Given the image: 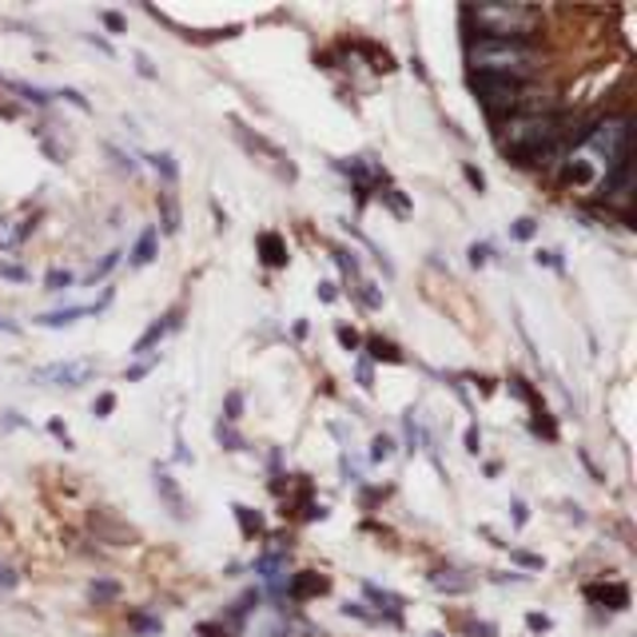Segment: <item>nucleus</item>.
<instances>
[{"label":"nucleus","instance_id":"c9c22d12","mask_svg":"<svg viewBox=\"0 0 637 637\" xmlns=\"http://www.w3.org/2000/svg\"><path fill=\"white\" fill-rule=\"evenodd\" d=\"M334 334H339V343H343L347 351H363V334H359L355 327H339Z\"/></svg>","mask_w":637,"mask_h":637},{"label":"nucleus","instance_id":"f3484780","mask_svg":"<svg viewBox=\"0 0 637 637\" xmlns=\"http://www.w3.org/2000/svg\"><path fill=\"white\" fill-rule=\"evenodd\" d=\"M363 347L371 351V359H375V363H407V355H403L395 343H387V339H366Z\"/></svg>","mask_w":637,"mask_h":637},{"label":"nucleus","instance_id":"2f4dec72","mask_svg":"<svg viewBox=\"0 0 637 637\" xmlns=\"http://www.w3.org/2000/svg\"><path fill=\"white\" fill-rule=\"evenodd\" d=\"M334 260H339V267H343L347 275H355V279H359V255H355V251L334 248Z\"/></svg>","mask_w":637,"mask_h":637},{"label":"nucleus","instance_id":"5701e85b","mask_svg":"<svg viewBox=\"0 0 637 637\" xmlns=\"http://www.w3.org/2000/svg\"><path fill=\"white\" fill-rule=\"evenodd\" d=\"M231 510H235V518H240V526H243V534H263L267 530V526H263V514H255L251 510V506H231Z\"/></svg>","mask_w":637,"mask_h":637},{"label":"nucleus","instance_id":"ddd939ff","mask_svg":"<svg viewBox=\"0 0 637 637\" xmlns=\"http://www.w3.org/2000/svg\"><path fill=\"white\" fill-rule=\"evenodd\" d=\"M156 248H160V231L156 228H144V231H140L136 248L128 251V267H147V263L156 260Z\"/></svg>","mask_w":637,"mask_h":637},{"label":"nucleus","instance_id":"58836bf2","mask_svg":"<svg viewBox=\"0 0 637 637\" xmlns=\"http://www.w3.org/2000/svg\"><path fill=\"white\" fill-rule=\"evenodd\" d=\"M160 363V355H147L144 359V363H136V366H128V371H124V383H136V378H144L147 375V371H152V366H156Z\"/></svg>","mask_w":637,"mask_h":637},{"label":"nucleus","instance_id":"dca6fc26","mask_svg":"<svg viewBox=\"0 0 637 637\" xmlns=\"http://www.w3.org/2000/svg\"><path fill=\"white\" fill-rule=\"evenodd\" d=\"M585 597H590V602H609V609H626L629 606V590L622 582H614V585H585Z\"/></svg>","mask_w":637,"mask_h":637},{"label":"nucleus","instance_id":"f704fd0d","mask_svg":"<svg viewBox=\"0 0 637 637\" xmlns=\"http://www.w3.org/2000/svg\"><path fill=\"white\" fill-rule=\"evenodd\" d=\"M466 255H471V267H486V263H491V255H494V248H491V243H471V251H466Z\"/></svg>","mask_w":637,"mask_h":637},{"label":"nucleus","instance_id":"4be33fe9","mask_svg":"<svg viewBox=\"0 0 637 637\" xmlns=\"http://www.w3.org/2000/svg\"><path fill=\"white\" fill-rule=\"evenodd\" d=\"M216 439H220V447L223 450H248V442H243V435L235 427H231V422H216Z\"/></svg>","mask_w":637,"mask_h":637},{"label":"nucleus","instance_id":"9b49d317","mask_svg":"<svg viewBox=\"0 0 637 637\" xmlns=\"http://www.w3.org/2000/svg\"><path fill=\"white\" fill-rule=\"evenodd\" d=\"M176 327H179V307H176V311H167L164 319H156V323H152L144 334H140L136 347H132V355H152V347L164 343V339H167L172 331H176Z\"/></svg>","mask_w":637,"mask_h":637},{"label":"nucleus","instance_id":"bb28decb","mask_svg":"<svg viewBox=\"0 0 637 637\" xmlns=\"http://www.w3.org/2000/svg\"><path fill=\"white\" fill-rule=\"evenodd\" d=\"M371 459L375 462L395 459V439H391V435H375V442H371Z\"/></svg>","mask_w":637,"mask_h":637},{"label":"nucleus","instance_id":"a878e982","mask_svg":"<svg viewBox=\"0 0 637 637\" xmlns=\"http://www.w3.org/2000/svg\"><path fill=\"white\" fill-rule=\"evenodd\" d=\"M240 415H243V391H231L228 398H223V422H240Z\"/></svg>","mask_w":637,"mask_h":637},{"label":"nucleus","instance_id":"37998d69","mask_svg":"<svg viewBox=\"0 0 637 637\" xmlns=\"http://www.w3.org/2000/svg\"><path fill=\"white\" fill-rule=\"evenodd\" d=\"M108 156L116 160V167H128V172H140V164L132 156H124V152H120V147L116 144H108Z\"/></svg>","mask_w":637,"mask_h":637},{"label":"nucleus","instance_id":"c756f323","mask_svg":"<svg viewBox=\"0 0 637 637\" xmlns=\"http://www.w3.org/2000/svg\"><path fill=\"white\" fill-rule=\"evenodd\" d=\"M128 622H132V629H136V634H160V629H164V622H160V617H147V614H132Z\"/></svg>","mask_w":637,"mask_h":637},{"label":"nucleus","instance_id":"473e14b6","mask_svg":"<svg viewBox=\"0 0 637 637\" xmlns=\"http://www.w3.org/2000/svg\"><path fill=\"white\" fill-rule=\"evenodd\" d=\"M48 435H53V439L61 442L64 450H73V447H76V442H73V435H68V427H64L61 418H48Z\"/></svg>","mask_w":637,"mask_h":637},{"label":"nucleus","instance_id":"9d476101","mask_svg":"<svg viewBox=\"0 0 637 637\" xmlns=\"http://www.w3.org/2000/svg\"><path fill=\"white\" fill-rule=\"evenodd\" d=\"M152 482H156V494L164 498V506L172 510V518H176V523H184V518H188V502H184L179 482L172 479L167 471H160V466H156V479H152Z\"/></svg>","mask_w":637,"mask_h":637},{"label":"nucleus","instance_id":"de8ad7c7","mask_svg":"<svg viewBox=\"0 0 637 637\" xmlns=\"http://www.w3.org/2000/svg\"><path fill=\"white\" fill-rule=\"evenodd\" d=\"M526 626H530L534 634H546V629H550V617L546 614H526Z\"/></svg>","mask_w":637,"mask_h":637},{"label":"nucleus","instance_id":"864d4df0","mask_svg":"<svg viewBox=\"0 0 637 637\" xmlns=\"http://www.w3.org/2000/svg\"><path fill=\"white\" fill-rule=\"evenodd\" d=\"M136 68H140V76H147V80H152V76H156V68H152V64H147V56H144V53H136Z\"/></svg>","mask_w":637,"mask_h":637},{"label":"nucleus","instance_id":"6e6d98bb","mask_svg":"<svg viewBox=\"0 0 637 637\" xmlns=\"http://www.w3.org/2000/svg\"><path fill=\"white\" fill-rule=\"evenodd\" d=\"M430 637H439V634H430Z\"/></svg>","mask_w":637,"mask_h":637},{"label":"nucleus","instance_id":"ea45409f","mask_svg":"<svg viewBox=\"0 0 637 637\" xmlns=\"http://www.w3.org/2000/svg\"><path fill=\"white\" fill-rule=\"evenodd\" d=\"M355 375H359V387H375V366H371V359H359L355 363Z\"/></svg>","mask_w":637,"mask_h":637},{"label":"nucleus","instance_id":"4468645a","mask_svg":"<svg viewBox=\"0 0 637 637\" xmlns=\"http://www.w3.org/2000/svg\"><path fill=\"white\" fill-rule=\"evenodd\" d=\"M323 590H327V578H319V574L287 578V597H292V602H307V597L323 594Z\"/></svg>","mask_w":637,"mask_h":637},{"label":"nucleus","instance_id":"49530a36","mask_svg":"<svg viewBox=\"0 0 637 637\" xmlns=\"http://www.w3.org/2000/svg\"><path fill=\"white\" fill-rule=\"evenodd\" d=\"M100 21H105V29H108V32H116V36L124 32V17H120V12H105Z\"/></svg>","mask_w":637,"mask_h":637},{"label":"nucleus","instance_id":"a211bd4d","mask_svg":"<svg viewBox=\"0 0 637 637\" xmlns=\"http://www.w3.org/2000/svg\"><path fill=\"white\" fill-rule=\"evenodd\" d=\"M430 585L442 590V594H466V590H471V582H466V578H454V570H435Z\"/></svg>","mask_w":637,"mask_h":637},{"label":"nucleus","instance_id":"603ef678","mask_svg":"<svg viewBox=\"0 0 637 637\" xmlns=\"http://www.w3.org/2000/svg\"><path fill=\"white\" fill-rule=\"evenodd\" d=\"M319 299H323V304H334V299H339L334 283H319Z\"/></svg>","mask_w":637,"mask_h":637},{"label":"nucleus","instance_id":"7ed1b4c3","mask_svg":"<svg viewBox=\"0 0 637 637\" xmlns=\"http://www.w3.org/2000/svg\"><path fill=\"white\" fill-rule=\"evenodd\" d=\"M466 61H471V73L506 76V80H523V76H530L538 68L534 48L518 41H471Z\"/></svg>","mask_w":637,"mask_h":637},{"label":"nucleus","instance_id":"f257e3e1","mask_svg":"<svg viewBox=\"0 0 637 637\" xmlns=\"http://www.w3.org/2000/svg\"><path fill=\"white\" fill-rule=\"evenodd\" d=\"M498 144L514 164L550 167L565 152V128L562 116L554 112H514L498 128Z\"/></svg>","mask_w":637,"mask_h":637},{"label":"nucleus","instance_id":"3c124183","mask_svg":"<svg viewBox=\"0 0 637 637\" xmlns=\"http://www.w3.org/2000/svg\"><path fill=\"white\" fill-rule=\"evenodd\" d=\"M510 510H514V526H526V502H523V498H514V502H510Z\"/></svg>","mask_w":637,"mask_h":637},{"label":"nucleus","instance_id":"8fccbe9b","mask_svg":"<svg viewBox=\"0 0 637 637\" xmlns=\"http://www.w3.org/2000/svg\"><path fill=\"white\" fill-rule=\"evenodd\" d=\"M17 582H21V578L12 574L9 565H0V590H17Z\"/></svg>","mask_w":637,"mask_h":637},{"label":"nucleus","instance_id":"f03ea898","mask_svg":"<svg viewBox=\"0 0 637 637\" xmlns=\"http://www.w3.org/2000/svg\"><path fill=\"white\" fill-rule=\"evenodd\" d=\"M462 21L479 32V41H518L534 36L542 24V12L530 4H479V9H462Z\"/></svg>","mask_w":637,"mask_h":637},{"label":"nucleus","instance_id":"6ab92c4d","mask_svg":"<svg viewBox=\"0 0 637 637\" xmlns=\"http://www.w3.org/2000/svg\"><path fill=\"white\" fill-rule=\"evenodd\" d=\"M160 220H164V235H176L179 231V208L172 191H160Z\"/></svg>","mask_w":637,"mask_h":637},{"label":"nucleus","instance_id":"c03bdc74","mask_svg":"<svg viewBox=\"0 0 637 637\" xmlns=\"http://www.w3.org/2000/svg\"><path fill=\"white\" fill-rule=\"evenodd\" d=\"M462 172H466V179H471V188L482 196V191H486V176H482V172H479V167H474V164H466V167H462Z\"/></svg>","mask_w":637,"mask_h":637},{"label":"nucleus","instance_id":"39448f33","mask_svg":"<svg viewBox=\"0 0 637 637\" xmlns=\"http://www.w3.org/2000/svg\"><path fill=\"white\" fill-rule=\"evenodd\" d=\"M471 92L479 96L486 112L502 116L523 108V80H506V76H486V73H471Z\"/></svg>","mask_w":637,"mask_h":637},{"label":"nucleus","instance_id":"79ce46f5","mask_svg":"<svg viewBox=\"0 0 637 637\" xmlns=\"http://www.w3.org/2000/svg\"><path fill=\"white\" fill-rule=\"evenodd\" d=\"M112 410H116V395H108V391H105V395H100V398L92 403V415H96V418H108Z\"/></svg>","mask_w":637,"mask_h":637},{"label":"nucleus","instance_id":"412c9836","mask_svg":"<svg viewBox=\"0 0 637 637\" xmlns=\"http://www.w3.org/2000/svg\"><path fill=\"white\" fill-rule=\"evenodd\" d=\"M120 597V585L108 582V578H96L92 585H88V602H96V606H105V602H116Z\"/></svg>","mask_w":637,"mask_h":637},{"label":"nucleus","instance_id":"4c0bfd02","mask_svg":"<svg viewBox=\"0 0 637 637\" xmlns=\"http://www.w3.org/2000/svg\"><path fill=\"white\" fill-rule=\"evenodd\" d=\"M534 231H538V223H534L530 216H523V220H514L510 240H534Z\"/></svg>","mask_w":637,"mask_h":637},{"label":"nucleus","instance_id":"aec40b11","mask_svg":"<svg viewBox=\"0 0 637 637\" xmlns=\"http://www.w3.org/2000/svg\"><path fill=\"white\" fill-rule=\"evenodd\" d=\"M147 164H152L160 176H164L167 188H172V184L179 179V167H176V156H172V152H156V156H147Z\"/></svg>","mask_w":637,"mask_h":637},{"label":"nucleus","instance_id":"1a4fd4ad","mask_svg":"<svg viewBox=\"0 0 637 637\" xmlns=\"http://www.w3.org/2000/svg\"><path fill=\"white\" fill-rule=\"evenodd\" d=\"M108 299H112V292H108L105 299H100V304H76V307H64V311L36 315L32 323H36V327H48V331H61V327H73L76 319H84V315H96V311H100V307L108 304Z\"/></svg>","mask_w":637,"mask_h":637},{"label":"nucleus","instance_id":"c85d7f7f","mask_svg":"<svg viewBox=\"0 0 637 637\" xmlns=\"http://www.w3.org/2000/svg\"><path fill=\"white\" fill-rule=\"evenodd\" d=\"M120 255H124V251H120V248H116V251H108L105 260H100V263H96V267H92V275H88V283H100V279H105V275L112 272L116 263H120Z\"/></svg>","mask_w":637,"mask_h":637},{"label":"nucleus","instance_id":"a19ab883","mask_svg":"<svg viewBox=\"0 0 637 637\" xmlns=\"http://www.w3.org/2000/svg\"><path fill=\"white\" fill-rule=\"evenodd\" d=\"M534 263H538V267H554V272H562V251H534Z\"/></svg>","mask_w":637,"mask_h":637},{"label":"nucleus","instance_id":"b1692460","mask_svg":"<svg viewBox=\"0 0 637 637\" xmlns=\"http://www.w3.org/2000/svg\"><path fill=\"white\" fill-rule=\"evenodd\" d=\"M76 283V275L68 267H53V272L44 275V292H68Z\"/></svg>","mask_w":637,"mask_h":637},{"label":"nucleus","instance_id":"7c9ffc66","mask_svg":"<svg viewBox=\"0 0 637 637\" xmlns=\"http://www.w3.org/2000/svg\"><path fill=\"white\" fill-rule=\"evenodd\" d=\"M510 395H514V398H523V403H526V407H530V410H538V398H534V391L526 387V378H518V375L510 378Z\"/></svg>","mask_w":637,"mask_h":637},{"label":"nucleus","instance_id":"f8f14e48","mask_svg":"<svg viewBox=\"0 0 637 637\" xmlns=\"http://www.w3.org/2000/svg\"><path fill=\"white\" fill-rule=\"evenodd\" d=\"M255 248H260V260L267 263V267H287V243H283L279 231H260V240H255Z\"/></svg>","mask_w":637,"mask_h":637},{"label":"nucleus","instance_id":"6e6552de","mask_svg":"<svg viewBox=\"0 0 637 637\" xmlns=\"http://www.w3.org/2000/svg\"><path fill=\"white\" fill-rule=\"evenodd\" d=\"M235 136H240V144L248 147V152H260V156H267V160H275V164L287 172V179H295V167H292V160H287V152H283L279 144H272V140H263L260 132L251 136V128H243L240 120H235Z\"/></svg>","mask_w":637,"mask_h":637},{"label":"nucleus","instance_id":"20e7f679","mask_svg":"<svg viewBox=\"0 0 637 637\" xmlns=\"http://www.w3.org/2000/svg\"><path fill=\"white\" fill-rule=\"evenodd\" d=\"M629 136H634L629 116H606V120H597L594 128H585L582 147L590 156H597V164L614 167L622 156H629Z\"/></svg>","mask_w":637,"mask_h":637},{"label":"nucleus","instance_id":"423d86ee","mask_svg":"<svg viewBox=\"0 0 637 637\" xmlns=\"http://www.w3.org/2000/svg\"><path fill=\"white\" fill-rule=\"evenodd\" d=\"M96 363L92 359H61V363H44L32 371V383L56 391H80L84 383H92Z\"/></svg>","mask_w":637,"mask_h":637},{"label":"nucleus","instance_id":"393cba45","mask_svg":"<svg viewBox=\"0 0 637 637\" xmlns=\"http://www.w3.org/2000/svg\"><path fill=\"white\" fill-rule=\"evenodd\" d=\"M378 199H383V204H387L395 216H410V199L403 196L398 188H383V191H378Z\"/></svg>","mask_w":637,"mask_h":637},{"label":"nucleus","instance_id":"0eeeda50","mask_svg":"<svg viewBox=\"0 0 637 637\" xmlns=\"http://www.w3.org/2000/svg\"><path fill=\"white\" fill-rule=\"evenodd\" d=\"M32 231V211L29 208H12L0 211V251H17Z\"/></svg>","mask_w":637,"mask_h":637},{"label":"nucleus","instance_id":"a18cd8bd","mask_svg":"<svg viewBox=\"0 0 637 637\" xmlns=\"http://www.w3.org/2000/svg\"><path fill=\"white\" fill-rule=\"evenodd\" d=\"M462 442H466V450H471V454H479V447H482V435H479V427H466V435H462Z\"/></svg>","mask_w":637,"mask_h":637},{"label":"nucleus","instance_id":"cd10ccee","mask_svg":"<svg viewBox=\"0 0 637 637\" xmlns=\"http://www.w3.org/2000/svg\"><path fill=\"white\" fill-rule=\"evenodd\" d=\"M343 614H347V617H355V622H366V626H383V617L371 614V609H366L363 602H347Z\"/></svg>","mask_w":637,"mask_h":637},{"label":"nucleus","instance_id":"72a5a7b5","mask_svg":"<svg viewBox=\"0 0 637 637\" xmlns=\"http://www.w3.org/2000/svg\"><path fill=\"white\" fill-rule=\"evenodd\" d=\"M0 279L24 283V279H29V267H21V263H9V260H0Z\"/></svg>","mask_w":637,"mask_h":637},{"label":"nucleus","instance_id":"e433bc0d","mask_svg":"<svg viewBox=\"0 0 637 637\" xmlns=\"http://www.w3.org/2000/svg\"><path fill=\"white\" fill-rule=\"evenodd\" d=\"M359 299H363L366 307H383V292H378L375 283H363V279H359Z\"/></svg>","mask_w":637,"mask_h":637},{"label":"nucleus","instance_id":"2eb2a0df","mask_svg":"<svg viewBox=\"0 0 637 637\" xmlns=\"http://www.w3.org/2000/svg\"><path fill=\"white\" fill-rule=\"evenodd\" d=\"M255 574L263 578V582L267 585H275V590H279V585H287V558L283 554H260L255 558Z\"/></svg>","mask_w":637,"mask_h":637},{"label":"nucleus","instance_id":"09e8293b","mask_svg":"<svg viewBox=\"0 0 637 637\" xmlns=\"http://www.w3.org/2000/svg\"><path fill=\"white\" fill-rule=\"evenodd\" d=\"M514 562L530 565V570H542V558H538V554H526V550H514Z\"/></svg>","mask_w":637,"mask_h":637},{"label":"nucleus","instance_id":"5fc2aeb1","mask_svg":"<svg viewBox=\"0 0 637 637\" xmlns=\"http://www.w3.org/2000/svg\"><path fill=\"white\" fill-rule=\"evenodd\" d=\"M0 331H9V334H17V323H9V319H0Z\"/></svg>","mask_w":637,"mask_h":637}]
</instances>
